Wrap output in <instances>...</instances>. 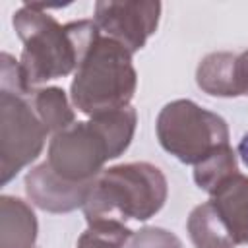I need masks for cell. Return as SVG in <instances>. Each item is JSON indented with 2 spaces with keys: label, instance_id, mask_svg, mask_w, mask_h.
<instances>
[{
  "label": "cell",
  "instance_id": "6da1fadb",
  "mask_svg": "<svg viewBox=\"0 0 248 248\" xmlns=\"http://www.w3.org/2000/svg\"><path fill=\"white\" fill-rule=\"evenodd\" d=\"M12 25L23 43L19 70L29 89L76 72L85 50L99 35L93 19L60 25L39 2L16 10Z\"/></svg>",
  "mask_w": 248,
  "mask_h": 248
},
{
  "label": "cell",
  "instance_id": "7a4b0ae2",
  "mask_svg": "<svg viewBox=\"0 0 248 248\" xmlns=\"http://www.w3.org/2000/svg\"><path fill=\"white\" fill-rule=\"evenodd\" d=\"M138 124L134 107L108 110L54 134L48 141L46 163L72 182H93L105 163L120 157L132 143Z\"/></svg>",
  "mask_w": 248,
  "mask_h": 248
},
{
  "label": "cell",
  "instance_id": "3957f363",
  "mask_svg": "<svg viewBox=\"0 0 248 248\" xmlns=\"http://www.w3.org/2000/svg\"><path fill=\"white\" fill-rule=\"evenodd\" d=\"M169 196L163 170L151 163H122L105 169L91 186L83 209L87 223L128 219L147 221L161 211Z\"/></svg>",
  "mask_w": 248,
  "mask_h": 248
},
{
  "label": "cell",
  "instance_id": "277c9868",
  "mask_svg": "<svg viewBox=\"0 0 248 248\" xmlns=\"http://www.w3.org/2000/svg\"><path fill=\"white\" fill-rule=\"evenodd\" d=\"M138 87L132 52L101 31L85 50L70 85L72 105L89 118L130 105Z\"/></svg>",
  "mask_w": 248,
  "mask_h": 248
},
{
  "label": "cell",
  "instance_id": "5b68a950",
  "mask_svg": "<svg viewBox=\"0 0 248 248\" xmlns=\"http://www.w3.org/2000/svg\"><path fill=\"white\" fill-rule=\"evenodd\" d=\"M31 91L21 76L19 60L0 56V174L8 184L33 163L50 136L31 105Z\"/></svg>",
  "mask_w": 248,
  "mask_h": 248
},
{
  "label": "cell",
  "instance_id": "8992f818",
  "mask_svg": "<svg viewBox=\"0 0 248 248\" xmlns=\"http://www.w3.org/2000/svg\"><path fill=\"white\" fill-rule=\"evenodd\" d=\"M155 132L167 153L194 167L215 149L229 145V126L225 118L190 99L167 103L157 116Z\"/></svg>",
  "mask_w": 248,
  "mask_h": 248
},
{
  "label": "cell",
  "instance_id": "52a82bcc",
  "mask_svg": "<svg viewBox=\"0 0 248 248\" xmlns=\"http://www.w3.org/2000/svg\"><path fill=\"white\" fill-rule=\"evenodd\" d=\"M159 17L161 2L155 0H101L95 4L93 21L105 37L134 54L157 31Z\"/></svg>",
  "mask_w": 248,
  "mask_h": 248
},
{
  "label": "cell",
  "instance_id": "ba28073f",
  "mask_svg": "<svg viewBox=\"0 0 248 248\" xmlns=\"http://www.w3.org/2000/svg\"><path fill=\"white\" fill-rule=\"evenodd\" d=\"M93 182H72L62 178L45 161L25 176V194L33 205L48 213H70L83 207Z\"/></svg>",
  "mask_w": 248,
  "mask_h": 248
},
{
  "label": "cell",
  "instance_id": "9c48e42d",
  "mask_svg": "<svg viewBox=\"0 0 248 248\" xmlns=\"http://www.w3.org/2000/svg\"><path fill=\"white\" fill-rule=\"evenodd\" d=\"M209 196V202L225 221L236 246L248 244V176L234 172Z\"/></svg>",
  "mask_w": 248,
  "mask_h": 248
},
{
  "label": "cell",
  "instance_id": "30bf717a",
  "mask_svg": "<svg viewBox=\"0 0 248 248\" xmlns=\"http://www.w3.org/2000/svg\"><path fill=\"white\" fill-rule=\"evenodd\" d=\"M39 223L33 209L16 196L0 198V248H35Z\"/></svg>",
  "mask_w": 248,
  "mask_h": 248
},
{
  "label": "cell",
  "instance_id": "8fae6325",
  "mask_svg": "<svg viewBox=\"0 0 248 248\" xmlns=\"http://www.w3.org/2000/svg\"><path fill=\"white\" fill-rule=\"evenodd\" d=\"M188 236L196 248H236V242L211 202L196 205L188 215Z\"/></svg>",
  "mask_w": 248,
  "mask_h": 248
},
{
  "label": "cell",
  "instance_id": "7c38bea8",
  "mask_svg": "<svg viewBox=\"0 0 248 248\" xmlns=\"http://www.w3.org/2000/svg\"><path fill=\"white\" fill-rule=\"evenodd\" d=\"M236 54L232 52H211L207 54L196 70L198 87L213 97H236L234 81Z\"/></svg>",
  "mask_w": 248,
  "mask_h": 248
},
{
  "label": "cell",
  "instance_id": "4fadbf2b",
  "mask_svg": "<svg viewBox=\"0 0 248 248\" xmlns=\"http://www.w3.org/2000/svg\"><path fill=\"white\" fill-rule=\"evenodd\" d=\"M31 105L50 136L70 128L76 122V112L62 87H37L31 91Z\"/></svg>",
  "mask_w": 248,
  "mask_h": 248
},
{
  "label": "cell",
  "instance_id": "5bb4252c",
  "mask_svg": "<svg viewBox=\"0 0 248 248\" xmlns=\"http://www.w3.org/2000/svg\"><path fill=\"white\" fill-rule=\"evenodd\" d=\"M234 172H238L236 153L231 145H223L194 167V180L203 192L211 194L225 178Z\"/></svg>",
  "mask_w": 248,
  "mask_h": 248
},
{
  "label": "cell",
  "instance_id": "9a60e30c",
  "mask_svg": "<svg viewBox=\"0 0 248 248\" xmlns=\"http://www.w3.org/2000/svg\"><path fill=\"white\" fill-rule=\"evenodd\" d=\"M132 232L134 231L124 223H112V221L87 223V229L78 238L76 248H124Z\"/></svg>",
  "mask_w": 248,
  "mask_h": 248
},
{
  "label": "cell",
  "instance_id": "2e32d148",
  "mask_svg": "<svg viewBox=\"0 0 248 248\" xmlns=\"http://www.w3.org/2000/svg\"><path fill=\"white\" fill-rule=\"evenodd\" d=\"M126 248H182V242L176 234L161 227H143L134 231Z\"/></svg>",
  "mask_w": 248,
  "mask_h": 248
},
{
  "label": "cell",
  "instance_id": "e0dca14e",
  "mask_svg": "<svg viewBox=\"0 0 248 248\" xmlns=\"http://www.w3.org/2000/svg\"><path fill=\"white\" fill-rule=\"evenodd\" d=\"M234 81H236V97L238 95H246L248 97V50L236 54Z\"/></svg>",
  "mask_w": 248,
  "mask_h": 248
},
{
  "label": "cell",
  "instance_id": "ac0fdd59",
  "mask_svg": "<svg viewBox=\"0 0 248 248\" xmlns=\"http://www.w3.org/2000/svg\"><path fill=\"white\" fill-rule=\"evenodd\" d=\"M238 155H240L242 163L248 167V132L242 136V140H240V143H238Z\"/></svg>",
  "mask_w": 248,
  "mask_h": 248
}]
</instances>
